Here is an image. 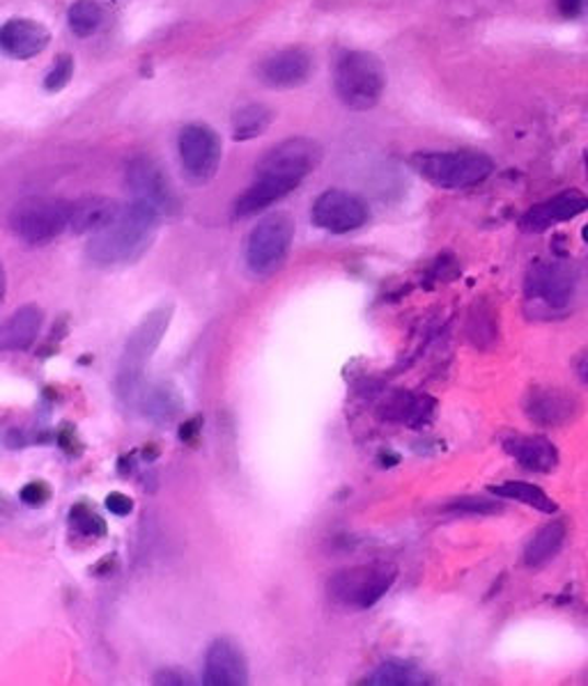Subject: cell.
<instances>
[{"label": "cell", "mask_w": 588, "mask_h": 686, "mask_svg": "<svg viewBox=\"0 0 588 686\" xmlns=\"http://www.w3.org/2000/svg\"><path fill=\"white\" fill-rule=\"evenodd\" d=\"M160 221L162 214L152 210L150 204L139 200L122 204L116 221L87 241V260L102 269H118L139 262L154 244L162 225Z\"/></svg>", "instance_id": "1"}, {"label": "cell", "mask_w": 588, "mask_h": 686, "mask_svg": "<svg viewBox=\"0 0 588 686\" xmlns=\"http://www.w3.org/2000/svg\"><path fill=\"white\" fill-rule=\"evenodd\" d=\"M581 287V273L568 260H538L525 279L527 301L548 315L573 312Z\"/></svg>", "instance_id": "2"}, {"label": "cell", "mask_w": 588, "mask_h": 686, "mask_svg": "<svg viewBox=\"0 0 588 686\" xmlns=\"http://www.w3.org/2000/svg\"><path fill=\"white\" fill-rule=\"evenodd\" d=\"M412 168L437 189H469L483 185L494 173V162L473 150L419 152L412 156Z\"/></svg>", "instance_id": "3"}, {"label": "cell", "mask_w": 588, "mask_h": 686, "mask_svg": "<svg viewBox=\"0 0 588 686\" xmlns=\"http://www.w3.org/2000/svg\"><path fill=\"white\" fill-rule=\"evenodd\" d=\"M398 579V567L391 563H371L356 565L348 569H338L327 581L329 600L343 608L368 611L387 592L393 588Z\"/></svg>", "instance_id": "4"}, {"label": "cell", "mask_w": 588, "mask_h": 686, "mask_svg": "<svg viewBox=\"0 0 588 686\" xmlns=\"http://www.w3.org/2000/svg\"><path fill=\"white\" fill-rule=\"evenodd\" d=\"M170 319H173V306L164 304L160 308H154L150 315H145L143 322L129 335L125 354L120 358V368H118V393L122 398L129 400L136 391H139L145 365L154 356L156 347L162 345V340L170 327Z\"/></svg>", "instance_id": "5"}, {"label": "cell", "mask_w": 588, "mask_h": 686, "mask_svg": "<svg viewBox=\"0 0 588 686\" xmlns=\"http://www.w3.org/2000/svg\"><path fill=\"white\" fill-rule=\"evenodd\" d=\"M387 85L381 62L364 51H350L338 58L333 70L336 95L348 108L368 110L377 106Z\"/></svg>", "instance_id": "6"}, {"label": "cell", "mask_w": 588, "mask_h": 686, "mask_svg": "<svg viewBox=\"0 0 588 686\" xmlns=\"http://www.w3.org/2000/svg\"><path fill=\"white\" fill-rule=\"evenodd\" d=\"M72 223V204L54 198H26L10 212L12 233L31 246L58 239Z\"/></svg>", "instance_id": "7"}, {"label": "cell", "mask_w": 588, "mask_h": 686, "mask_svg": "<svg viewBox=\"0 0 588 686\" xmlns=\"http://www.w3.org/2000/svg\"><path fill=\"white\" fill-rule=\"evenodd\" d=\"M294 241V221L287 214L262 218L246 239V264L260 279L277 273Z\"/></svg>", "instance_id": "8"}, {"label": "cell", "mask_w": 588, "mask_h": 686, "mask_svg": "<svg viewBox=\"0 0 588 686\" xmlns=\"http://www.w3.org/2000/svg\"><path fill=\"white\" fill-rule=\"evenodd\" d=\"M322 162V147L310 139H287L271 147L256 166V177L285 179L292 185H302Z\"/></svg>", "instance_id": "9"}, {"label": "cell", "mask_w": 588, "mask_h": 686, "mask_svg": "<svg viewBox=\"0 0 588 686\" xmlns=\"http://www.w3.org/2000/svg\"><path fill=\"white\" fill-rule=\"evenodd\" d=\"M127 185L133 193V200L150 204L152 210L162 216L175 214L179 210V200L170 179L162 170V166L150 156H133L127 164Z\"/></svg>", "instance_id": "10"}, {"label": "cell", "mask_w": 588, "mask_h": 686, "mask_svg": "<svg viewBox=\"0 0 588 686\" xmlns=\"http://www.w3.org/2000/svg\"><path fill=\"white\" fill-rule=\"evenodd\" d=\"M310 216L320 230L331 235H348L358 230L361 225H366L371 212L368 204L358 196L343 189H331L313 202Z\"/></svg>", "instance_id": "11"}, {"label": "cell", "mask_w": 588, "mask_h": 686, "mask_svg": "<svg viewBox=\"0 0 588 686\" xmlns=\"http://www.w3.org/2000/svg\"><path fill=\"white\" fill-rule=\"evenodd\" d=\"M177 152L185 173L193 181H208L221 164V139L205 125H187L177 135Z\"/></svg>", "instance_id": "12"}, {"label": "cell", "mask_w": 588, "mask_h": 686, "mask_svg": "<svg viewBox=\"0 0 588 686\" xmlns=\"http://www.w3.org/2000/svg\"><path fill=\"white\" fill-rule=\"evenodd\" d=\"M522 411L529 423L536 427L556 429L577 421L581 402L563 388L556 386H533L522 400Z\"/></svg>", "instance_id": "13"}, {"label": "cell", "mask_w": 588, "mask_h": 686, "mask_svg": "<svg viewBox=\"0 0 588 686\" xmlns=\"http://www.w3.org/2000/svg\"><path fill=\"white\" fill-rule=\"evenodd\" d=\"M586 210H588V198L581 191L577 189L561 191L548 200L533 204V208L519 218V230L527 235L548 233L556 223L577 218Z\"/></svg>", "instance_id": "14"}, {"label": "cell", "mask_w": 588, "mask_h": 686, "mask_svg": "<svg viewBox=\"0 0 588 686\" xmlns=\"http://www.w3.org/2000/svg\"><path fill=\"white\" fill-rule=\"evenodd\" d=\"M202 679L210 686H239L248 682V661L235 640L219 638L208 648Z\"/></svg>", "instance_id": "15"}, {"label": "cell", "mask_w": 588, "mask_h": 686, "mask_svg": "<svg viewBox=\"0 0 588 686\" xmlns=\"http://www.w3.org/2000/svg\"><path fill=\"white\" fill-rule=\"evenodd\" d=\"M504 450L519 466L531 473H552L561 462L556 446L545 437H536V434H513V437L504 439Z\"/></svg>", "instance_id": "16"}, {"label": "cell", "mask_w": 588, "mask_h": 686, "mask_svg": "<svg viewBox=\"0 0 588 686\" xmlns=\"http://www.w3.org/2000/svg\"><path fill=\"white\" fill-rule=\"evenodd\" d=\"M313 60L304 49H283L260 64V81L269 87H297L308 81Z\"/></svg>", "instance_id": "17"}, {"label": "cell", "mask_w": 588, "mask_h": 686, "mask_svg": "<svg viewBox=\"0 0 588 686\" xmlns=\"http://www.w3.org/2000/svg\"><path fill=\"white\" fill-rule=\"evenodd\" d=\"M51 33L33 19H12L0 28V47L12 58L28 60L49 47Z\"/></svg>", "instance_id": "18"}, {"label": "cell", "mask_w": 588, "mask_h": 686, "mask_svg": "<svg viewBox=\"0 0 588 686\" xmlns=\"http://www.w3.org/2000/svg\"><path fill=\"white\" fill-rule=\"evenodd\" d=\"M44 322V312L39 306H24L14 310L3 329H0V347L5 352H26L37 340V333Z\"/></svg>", "instance_id": "19"}, {"label": "cell", "mask_w": 588, "mask_h": 686, "mask_svg": "<svg viewBox=\"0 0 588 686\" xmlns=\"http://www.w3.org/2000/svg\"><path fill=\"white\" fill-rule=\"evenodd\" d=\"M297 185L285 179H271V177H256V181L248 187L237 200H235V216L237 218H248L256 216L262 210H267L269 204H274L279 200H283L285 196H290Z\"/></svg>", "instance_id": "20"}, {"label": "cell", "mask_w": 588, "mask_h": 686, "mask_svg": "<svg viewBox=\"0 0 588 686\" xmlns=\"http://www.w3.org/2000/svg\"><path fill=\"white\" fill-rule=\"evenodd\" d=\"M122 204L108 198H85L72 204V223L70 230L77 235H97L108 227L120 214Z\"/></svg>", "instance_id": "21"}, {"label": "cell", "mask_w": 588, "mask_h": 686, "mask_svg": "<svg viewBox=\"0 0 588 686\" xmlns=\"http://www.w3.org/2000/svg\"><path fill=\"white\" fill-rule=\"evenodd\" d=\"M565 537H568V523H565V519L556 517V519L548 521L529 540V544L525 548V565L533 571L548 567L561 554Z\"/></svg>", "instance_id": "22"}, {"label": "cell", "mask_w": 588, "mask_h": 686, "mask_svg": "<svg viewBox=\"0 0 588 686\" xmlns=\"http://www.w3.org/2000/svg\"><path fill=\"white\" fill-rule=\"evenodd\" d=\"M433 406L435 402L427 398H419L410 391H393L387 400L381 402L379 416L387 423L416 427L419 423H425L427 414H433Z\"/></svg>", "instance_id": "23"}, {"label": "cell", "mask_w": 588, "mask_h": 686, "mask_svg": "<svg viewBox=\"0 0 588 686\" xmlns=\"http://www.w3.org/2000/svg\"><path fill=\"white\" fill-rule=\"evenodd\" d=\"M141 406H143V414L150 421L170 423L179 416V411H183L185 402H183V398L177 395L173 386L154 383L141 395Z\"/></svg>", "instance_id": "24"}, {"label": "cell", "mask_w": 588, "mask_h": 686, "mask_svg": "<svg viewBox=\"0 0 588 686\" xmlns=\"http://www.w3.org/2000/svg\"><path fill=\"white\" fill-rule=\"evenodd\" d=\"M490 492L496 498L522 502V506L533 508V510H538L542 514H556L558 512V506L552 500V496L548 492H542L540 487L531 485V483H515V480H510V483L490 487Z\"/></svg>", "instance_id": "25"}, {"label": "cell", "mask_w": 588, "mask_h": 686, "mask_svg": "<svg viewBox=\"0 0 588 686\" xmlns=\"http://www.w3.org/2000/svg\"><path fill=\"white\" fill-rule=\"evenodd\" d=\"M364 684L371 686H414V684H430V677L414 666L410 661H384L379 669H375Z\"/></svg>", "instance_id": "26"}, {"label": "cell", "mask_w": 588, "mask_h": 686, "mask_svg": "<svg viewBox=\"0 0 588 686\" xmlns=\"http://www.w3.org/2000/svg\"><path fill=\"white\" fill-rule=\"evenodd\" d=\"M271 120H274V113H271L267 106L248 104L233 116V139L235 141L258 139L260 133L269 129Z\"/></svg>", "instance_id": "27"}, {"label": "cell", "mask_w": 588, "mask_h": 686, "mask_svg": "<svg viewBox=\"0 0 588 686\" xmlns=\"http://www.w3.org/2000/svg\"><path fill=\"white\" fill-rule=\"evenodd\" d=\"M496 315L494 308L487 301H477L469 312V322H467V335L471 340L473 347L479 350H490L496 342Z\"/></svg>", "instance_id": "28"}, {"label": "cell", "mask_w": 588, "mask_h": 686, "mask_svg": "<svg viewBox=\"0 0 588 686\" xmlns=\"http://www.w3.org/2000/svg\"><path fill=\"white\" fill-rule=\"evenodd\" d=\"M67 21H70V28L77 37H90L104 24V10L95 0H77L67 12Z\"/></svg>", "instance_id": "29"}, {"label": "cell", "mask_w": 588, "mask_h": 686, "mask_svg": "<svg viewBox=\"0 0 588 686\" xmlns=\"http://www.w3.org/2000/svg\"><path fill=\"white\" fill-rule=\"evenodd\" d=\"M70 531L83 540H99L106 535V521L85 502L70 508Z\"/></svg>", "instance_id": "30"}, {"label": "cell", "mask_w": 588, "mask_h": 686, "mask_svg": "<svg viewBox=\"0 0 588 686\" xmlns=\"http://www.w3.org/2000/svg\"><path fill=\"white\" fill-rule=\"evenodd\" d=\"M444 512L487 517V514L504 512V502L496 500V498H485V496H458V498L446 502Z\"/></svg>", "instance_id": "31"}, {"label": "cell", "mask_w": 588, "mask_h": 686, "mask_svg": "<svg viewBox=\"0 0 588 686\" xmlns=\"http://www.w3.org/2000/svg\"><path fill=\"white\" fill-rule=\"evenodd\" d=\"M72 76H74V60L70 56H60L54 62L47 79H44V87H47L49 93H58V90H62L72 81Z\"/></svg>", "instance_id": "32"}, {"label": "cell", "mask_w": 588, "mask_h": 686, "mask_svg": "<svg viewBox=\"0 0 588 686\" xmlns=\"http://www.w3.org/2000/svg\"><path fill=\"white\" fill-rule=\"evenodd\" d=\"M19 498L28 508H42V506H47L51 498V487L44 483V480H35V483H28L24 489H21Z\"/></svg>", "instance_id": "33"}, {"label": "cell", "mask_w": 588, "mask_h": 686, "mask_svg": "<svg viewBox=\"0 0 588 686\" xmlns=\"http://www.w3.org/2000/svg\"><path fill=\"white\" fill-rule=\"evenodd\" d=\"M106 508H108L110 514L127 517V514H131V510H133V500H131L127 494L113 492V494L106 496Z\"/></svg>", "instance_id": "34"}, {"label": "cell", "mask_w": 588, "mask_h": 686, "mask_svg": "<svg viewBox=\"0 0 588 686\" xmlns=\"http://www.w3.org/2000/svg\"><path fill=\"white\" fill-rule=\"evenodd\" d=\"M573 372H575V377L588 388V347L575 354V358H573Z\"/></svg>", "instance_id": "35"}, {"label": "cell", "mask_w": 588, "mask_h": 686, "mask_svg": "<svg viewBox=\"0 0 588 686\" xmlns=\"http://www.w3.org/2000/svg\"><path fill=\"white\" fill-rule=\"evenodd\" d=\"M556 8L561 16L577 19L584 12V0H556Z\"/></svg>", "instance_id": "36"}, {"label": "cell", "mask_w": 588, "mask_h": 686, "mask_svg": "<svg viewBox=\"0 0 588 686\" xmlns=\"http://www.w3.org/2000/svg\"><path fill=\"white\" fill-rule=\"evenodd\" d=\"M156 684H193V679L187 675V673H179V671H162L160 675L154 677Z\"/></svg>", "instance_id": "37"}, {"label": "cell", "mask_w": 588, "mask_h": 686, "mask_svg": "<svg viewBox=\"0 0 588 686\" xmlns=\"http://www.w3.org/2000/svg\"><path fill=\"white\" fill-rule=\"evenodd\" d=\"M198 429H200V418L189 421L187 425H183V429H179V439H183V441H191V439L196 437Z\"/></svg>", "instance_id": "38"}, {"label": "cell", "mask_w": 588, "mask_h": 686, "mask_svg": "<svg viewBox=\"0 0 588 686\" xmlns=\"http://www.w3.org/2000/svg\"><path fill=\"white\" fill-rule=\"evenodd\" d=\"M581 237H584V241H588V225L581 230Z\"/></svg>", "instance_id": "39"}]
</instances>
